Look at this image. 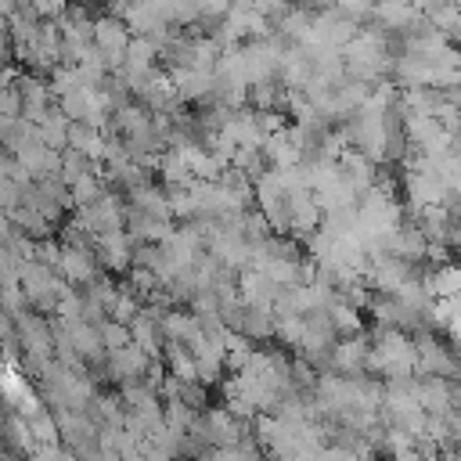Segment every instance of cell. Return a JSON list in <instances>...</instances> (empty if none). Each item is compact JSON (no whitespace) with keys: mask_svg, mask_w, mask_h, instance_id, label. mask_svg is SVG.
Returning a JSON list of instances; mask_svg holds the SVG:
<instances>
[{"mask_svg":"<svg viewBox=\"0 0 461 461\" xmlns=\"http://www.w3.org/2000/svg\"><path fill=\"white\" fill-rule=\"evenodd\" d=\"M367 367L385 375V378H407L411 371H418V349L403 335V328H382L375 346H371Z\"/></svg>","mask_w":461,"mask_h":461,"instance_id":"1","label":"cell"},{"mask_svg":"<svg viewBox=\"0 0 461 461\" xmlns=\"http://www.w3.org/2000/svg\"><path fill=\"white\" fill-rule=\"evenodd\" d=\"M414 349H418V371L421 375H443V378H454L457 371V360L447 353V346L432 335H418L414 339Z\"/></svg>","mask_w":461,"mask_h":461,"instance_id":"2","label":"cell"},{"mask_svg":"<svg viewBox=\"0 0 461 461\" xmlns=\"http://www.w3.org/2000/svg\"><path fill=\"white\" fill-rule=\"evenodd\" d=\"M367 357H371V346L360 339V335H349L342 342H335L331 349V367L339 375H360L367 367Z\"/></svg>","mask_w":461,"mask_h":461,"instance_id":"3","label":"cell"},{"mask_svg":"<svg viewBox=\"0 0 461 461\" xmlns=\"http://www.w3.org/2000/svg\"><path fill=\"white\" fill-rule=\"evenodd\" d=\"M97 259L104 270H126L130 259H133V249H130V238L122 230H108V234H97V245H94Z\"/></svg>","mask_w":461,"mask_h":461,"instance_id":"4","label":"cell"},{"mask_svg":"<svg viewBox=\"0 0 461 461\" xmlns=\"http://www.w3.org/2000/svg\"><path fill=\"white\" fill-rule=\"evenodd\" d=\"M385 461H443V457H439V450H418L414 447V450H403V454H389Z\"/></svg>","mask_w":461,"mask_h":461,"instance_id":"5","label":"cell"}]
</instances>
